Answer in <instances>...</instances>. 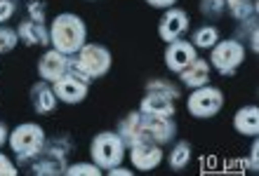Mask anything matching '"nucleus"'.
<instances>
[{"mask_svg": "<svg viewBox=\"0 0 259 176\" xmlns=\"http://www.w3.org/2000/svg\"><path fill=\"white\" fill-rule=\"evenodd\" d=\"M88 42V24L80 14L62 12L50 21V47L73 56Z\"/></svg>", "mask_w": 259, "mask_h": 176, "instance_id": "nucleus-1", "label": "nucleus"}, {"mask_svg": "<svg viewBox=\"0 0 259 176\" xmlns=\"http://www.w3.org/2000/svg\"><path fill=\"white\" fill-rule=\"evenodd\" d=\"M71 150H73V141H71L68 134H59V136H52V139L48 136L42 150L26 167L33 176H59L68 167Z\"/></svg>", "mask_w": 259, "mask_h": 176, "instance_id": "nucleus-2", "label": "nucleus"}, {"mask_svg": "<svg viewBox=\"0 0 259 176\" xmlns=\"http://www.w3.org/2000/svg\"><path fill=\"white\" fill-rule=\"evenodd\" d=\"M45 141H48V134H45L42 125H38V122H21V125H17L14 129H10V141H7V146H10V150H12L14 157H17V164H19V167H26L42 150Z\"/></svg>", "mask_w": 259, "mask_h": 176, "instance_id": "nucleus-3", "label": "nucleus"}, {"mask_svg": "<svg viewBox=\"0 0 259 176\" xmlns=\"http://www.w3.org/2000/svg\"><path fill=\"white\" fill-rule=\"evenodd\" d=\"M73 68L80 71L90 80H102L111 73L113 68V54L111 49L102 42H85L78 52L73 54Z\"/></svg>", "mask_w": 259, "mask_h": 176, "instance_id": "nucleus-4", "label": "nucleus"}, {"mask_svg": "<svg viewBox=\"0 0 259 176\" xmlns=\"http://www.w3.org/2000/svg\"><path fill=\"white\" fill-rule=\"evenodd\" d=\"M127 157V146L123 143V139L118 136L116 129H102L92 136L90 141V160L102 167L104 171L123 164V160Z\"/></svg>", "mask_w": 259, "mask_h": 176, "instance_id": "nucleus-5", "label": "nucleus"}, {"mask_svg": "<svg viewBox=\"0 0 259 176\" xmlns=\"http://www.w3.org/2000/svg\"><path fill=\"white\" fill-rule=\"evenodd\" d=\"M247 59V47L245 42L238 38H222V40L210 49V66L212 71H217L222 78H233L240 71V66Z\"/></svg>", "mask_w": 259, "mask_h": 176, "instance_id": "nucleus-6", "label": "nucleus"}, {"mask_svg": "<svg viewBox=\"0 0 259 176\" xmlns=\"http://www.w3.org/2000/svg\"><path fill=\"white\" fill-rule=\"evenodd\" d=\"M226 103L224 92L214 85H203L198 89H191V94L186 99V110L196 120H212L222 113Z\"/></svg>", "mask_w": 259, "mask_h": 176, "instance_id": "nucleus-7", "label": "nucleus"}, {"mask_svg": "<svg viewBox=\"0 0 259 176\" xmlns=\"http://www.w3.org/2000/svg\"><path fill=\"white\" fill-rule=\"evenodd\" d=\"M90 87H92V80L85 78L80 71H75L73 64L59 80L52 82V89H55L59 103H66V106H78L85 101L90 94Z\"/></svg>", "mask_w": 259, "mask_h": 176, "instance_id": "nucleus-8", "label": "nucleus"}, {"mask_svg": "<svg viewBox=\"0 0 259 176\" xmlns=\"http://www.w3.org/2000/svg\"><path fill=\"white\" fill-rule=\"evenodd\" d=\"M191 28V17L186 10L182 7H170V10H163V17L158 19V38L167 45L172 40H179L184 38Z\"/></svg>", "mask_w": 259, "mask_h": 176, "instance_id": "nucleus-9", "label": "nucleus"}, {"mask_svg": "<svg viewBox=\"0 0 259 176\" xmlns=\"http://www.w3.org/2000/svg\"><path fill=\"white\" fill-rule=\"evenodd\" d=\"M127 157L137 171H153L163 164L165 150H163V146H158V143H153V141H142V143L130 146Z\"/></svg>", "mask_w": 259, "mask_h": 176, "instance_id": "nucleus-10", "label": "nucleus"}, {"mask_svg": "<svg viewBox=\"0 0 259 176\" xmlns=\"http://www.w3.org/2000/svg\"><path fill=\"white\" fill-rule=\"evenodd\" d=\"M196 56H198V49L193 47V42L186 40V38H179V40L167 42V45H165V52H163L165 68L175 75L182 73Z\"/></svg>", "mask_w": 259, "mask_h": 176, "instance_id": "nucleus-11", "label": "nucleus"}, {"mask_svg": "<svg viewBox=\"0 0 259 176\" xmlns=\"http://www.w3.org/2000/svg\"><path fill=\"white\" fill-rule=\"evenodd\" d=\"M71 64H73V56L62 54V52L48 47L38 59V66H35L38 68V78L45 82H55L71 68Z\"/></svg>", "mask_w": 259, "mask_h": 176, "instance_id": "nucleus-12", "label": "nucleus"}, {"mask_svg": "<svg viewBox=\"0 0 259 176\" xmlns=\"http://www.w3.org/2000/svg\"><path fill=\"white\" fill-rule=\"evenodd\" d=\"M144 118V132L146 139L158 146H167L177 139V122L175 118H156V115H142Z\"/></svg>", "mask_w": 259, "mask_h": 176, "instance_id": "nucleus-13", "label": "nucleus"}, {"mask_svg": "<svg viewBox=\"0 0 259 176\" xmlns=\"http://www.w3.org/2000/svg\"><path fill=\"white\" fill-rule=\"evenodd\" d=\"M28 101H31V106H33L38 115H52L57 110L59 99H57L55 89H52V82H45L38 78L28 89Z\"/></svg>", "mask_w": 259, "mask_h": 176, "instance_id": "nucleus-14", "label": "nucleus"}, {"mask_svg": "<svg viewBox=\"0 0 259 176\" xmlns=\"http://www.w3.org/2000/svg\"><path fill=\"white\" fill-rule=\"evenodd\" d=\"M17 35H19V42L26 45V47H50V26L48 24H40V21L33 19H21L19 26H17Z\"/></svg>", "mask_w": 259, "mask_h": 176, "instance_id": "nucleus-15", "label": "nucleus"}, {"mask_svg": "<svg viewBox=\"0 0 259 176\" xmlns=\"http://www.w3.org/2000/svg\"><path fill=\"white\" fill-rule=\"evenodd\" d=\"M118 136L123 139L125 146H135V143H142V141H149L146 139V132H144V118L139 110H130L125 113L120 120H118V127H116Z\"/></svg>", "mask_w": 259, "mask_h": 176, "instance_id": "nucleus-16", "label": "nucleus"}, {"mask_svg": "<svg viewBox=\"0 0 259 176\" xmlns=\"http://www.w3.org/2000/svg\"><path fill=\"white\" fill-rule=\"evenodd\" d=\"M179 75V85L186 89H198L203 85H210V78H212V66L210 61L203 59V56H196V59L189 64V66L182 71Z\"/></svg>", "mask_w": 259, "mask_h": 176, "instance_id": "nucleus-17", "label": "nucleus"}, {"mask_svg": "<svg viewBox=\"0 0 259 176\" xmlns=\"http://www.w3.org/2000/svg\"><path fill=\"white\" fill-rule=\"evenodd\" d=\"M137 110H139L142 115L175 118V113H177V101H172V99H167V96L144 92L142 101H139V108H137Z\"/></svg>", "mask_w": 259, "mask_h": 176, "instance_id": "nucleus-18", "label": "nucleus"}, {"mask_svg": "<svg viewBox=\"0 0 259 176\" xmlns=\"http://www.w3.org/2000/svg\"><path fill=\"white\" fill-rule=\"evenodd\" d=\"M233 129L240 136H247V139H252V136L259 134V106L257 103L240 106L233 113Z\"/></svg>", "mask_w": 259, "mask_h": 176, "instance_id": "nucleus-19", "label": "nucleus"}, {"mask_svg": "<svg viewBox=\"0 0 259 176\" xmlns=\"http://www.w3.org/2000/svg\"><path fill=\"white\" fill-rule=\"evenodd\" d=\"M167 167L172 171H184L193 160V146L191 141H186V139H175L172 141V148L167 153Z\"/></svg>", "mask_w": 259, "mask_h": 176, "instance_id": "nucleus-20", "label": "nucleus"}, {"mask_svg": "<svg viewBox=\"0 0 259 176\" xmlns=\"http://www.w3.org/2000/svg\"><path fill=\"white\" fill-rule=\"evenodd\" d=\"M144 92L167 96V99H172V101H179V99L184 96L182 85L175 82V80H170V78H151V80H146V85H144Z\"/></svg>", "mask_w": 259, "mask_h": 176, "instance_id": "nucleus-21", "label": "nucleus"}, {"mask_svg": "<svg viewBox=\"0 0 259 176\" xmlns=\"http://www.w3.org/2000/svg\"><path fill=\"white\" fill-rule=\"evenodd\" d=\"M222 40V31H219L214 24H203V26L193 28L191 33V42L196 49H205V52H210L217 42Z\"/></svg>", "mask_w": 259, "mask_h": 176, "instance_id": "nucleus-22", "label": "nucleus"}, {"mask_svg": "<svg viewBox=\"0 0 259 176\" xmlns=\"http://www.w3.org/2000/svg\"><path fill=\"white\" fill-rule=\"evenodd\" d=\"M226 12L240 24L257 14V0H226Z\"/></svg>", "mask_w": 259, "mask_h": 176, "instance_id": "nucleus-23", "label": "nucleus"}, {"mask_svg": "<svg viewBox=\"0 0 259 176\" xmlns=\"http://www.w3.org/2000/svg\"><path fill=\"white\" fill-rule=\"evenodd\" d=\"M198 10L207 21H219L226 14V0H200Z\"/></svg>", "mask_w": 259, "mask_h": 176, "instance_id": "nucleus-24", "label": "nucleus"}, {"mask_svg": "<svg viewBox=\"0 0 259 176\" xmlns=\"http://www.w3.org/2000/svg\"><path fill=\"white\" fill-rule=\"evenodd\" d=\"M104 169L97 167L92 160H82V162H68L64 169V176H102Z\"/></svg>", "mask_w": 259, "mask_h": 176, "instance_id": "nucleus-25", "label": "nucleus"}, {"mask_svg": "<svg viewBox=\"0 0 259 176\" xmlns=\"http://www.w3.org/2000/svg\"><path fill=\"white\" fill-rule=\"evenodd\" d=\"M19 45V35H17V28L12 26H0V54H10L14 52V47Z\"/></svg>", "mask_w": 259, "mask_h": 176, "instance_id": "nucleus-26", "label": "nucleus"}, {"mask_svg": "<svg viewBox=\"0 0 259 176\" xmlns=\"http://www.w3.org/2000/svg\"><path fill=\"white\" fill-rule=\"evenodd\" d=\"M26 17L33 21H40V24H48V3L45 0H28Z\"/></svg>", "mask_w": 259, "mask_h": 176, "instance_id": "nucleus-27", "label": "nucleus"}, {"mask_svg": "<svg viewBox=\"0 0 259 176\" xmlns=\"http://www.w3.org/2000/svg\"><path fill=\"white\" fill-rule=\"evenodd\" d=\"M17 0H0V26H5L10 21L14 19V14H17Z\"/></svg>", "mask_w": 259, "mask_h": 176, "instance_id": "nucleus-28", "label": "nucleus"}, {"mask_svg": "<svg viewBox=\"0 0 259 176\" xmlns=\"http://www.w3.org/2000/svg\"><path fill=\"white\" fill-rule=\"evenodd\" d=\"M0 176H19V164L5 153H0Z\"/></svg>", "mask_w": 259, "mask_h": 176, "instance_id": "nucleus-29", "label": "nucleus"}, {"mask_svg": "<svg viewBox=\"0 0 259 176\" xmlns=\"http://www.w3.org/2000/svg\"><path fill=\"white\" fill-rule=\"evenodd\" d=\"M247 169L257 171L259 169V141H257V136H252V146H250V157H247Z\"/></svg>", "mask_w": 259, "mask_h": 176, "instance_id": "nucleus-30", "label": "nucleus"}, {"mask_svg": "<svg viewBox=\"0 0 259 176\" xmlns=\"http://www.w3.org/2000/svg\"><path fill=\"white\" fill-rule=\"evenodd\" d=\"M144 3H146L149 7H153V10H160V12H163V10H170V7H175L179 0H144Z\"/></svg>", "mask_w": 259, "mask_h": 176, "instance_id": "nucleus-31", "label": "nucleus"}, {"mask_svg": "<svg viewBox=\"0 0 259 176\" xmlns=\"http://www.w3.org/2000/svg\"><path fill=\"white\" fill-rule=\"evenodd\" d=\"M104 174H109V176H132L135 174V169H127V167H123V164H116V167L106 169Z\"/></svg>", "mask_w": 259, "mask_h": 176, "instance_id": "nucleus-32", "label": "nucleus"}, {"mask_svg": "<svg viewBox=\"0 0 259 176\" xmlns=\"http://www.w3.org/2000/svg\"><path fill=\"white\" fill-rule=\"evenodd\" d=\"M7 141H10V127L0 120V150H3V146H7Z\"/></svg>", "mask_w": 259, "mask_h": 176, "instance_id": "nucleus-33", "label": "nucleus"}]
</instances>
